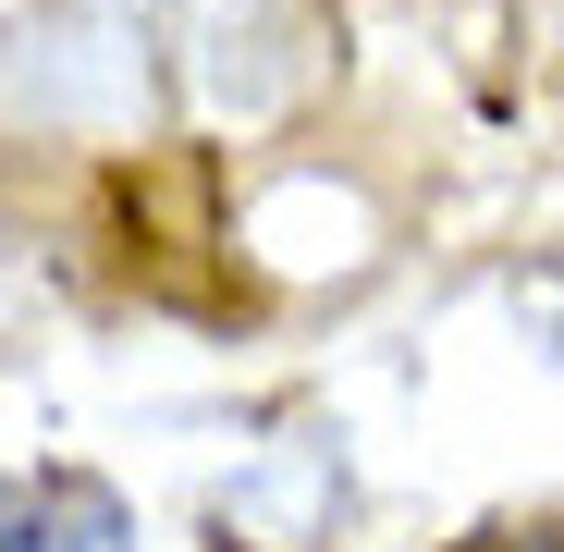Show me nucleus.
Segmentation results:
<instances>
[{
  "instance_id": "f03ea898",
  "label": "nucleus",
  "mask_w": 564,
  "mask_h": 552,
  "mask_svg": "<svg viewBox=\"0 0 564 552\" xmlns=\"http://www.w3.org/2000/svg\"><path fill=\"white\" fill-rule=\"evenodd\" d=\"M466 552H564V528H479Z\"/></svg>"
},
{
  "instance_id": "f257e3e1",
  "label": "nucleus",
  "mask_w": 564,
  "mask_h": 552,
  "mask_svg": "<svg viewBox=\"0 0 564 552\" xmlns=\"http://www.w3.org/2000/svg\"><path fill=\"white\" fill-rule=\"evenodd\" d=\"M13 552H123V516L86 479H25L13 491Z\"/></svg>"
}]
</instances>
